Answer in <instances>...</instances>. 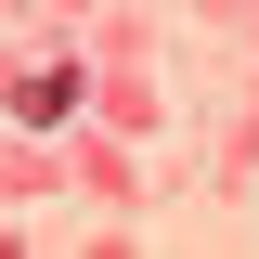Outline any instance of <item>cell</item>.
Segmentation results:
<instances>
[{
    "mask_svg": "<svg viewBox=\"0 0 259 259\" xmlns=\"http://www.w3.org/2000/svg\"><path fill=\"white\" fill-rule=\"evenodd\" d=\"M65 104H78V78H65V65H26V78H13V117H26V130H52Z\"/></svg>",
    "mask_w": 259,
    "mask_h": 259,
    "instance_id": "obj_1",
    "label": "cell"
}]
</instances>
